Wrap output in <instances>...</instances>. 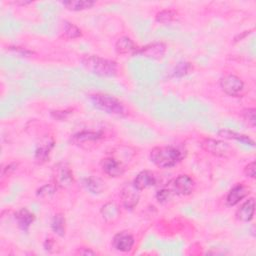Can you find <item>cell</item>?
<instances>
[{
	"label": "cell",
	"instance_id": "obj_1",
	"mask_svg": "<svg viewBox=\"0 0 256 256\" xmlns=\"http://www.w3.org/2000/svg\"><path fill=\"white\" fill-rule=\"evenodd\" d=\"M185 158V153L174 146L155 147L150 152V160L159 168H172Z\"/></svg>",
	"mask_w": 256,
	"mask_h": 256
},
{
	"label": "cell",
	"instance_id": "obj_2",
	"mask_svg": "<svg viewBox=\"0 0 256 256\" xmlns=\"http://www.w3.org/2000/svg\"><path fill=\"white\" fill-rule=\"evenodd\" d=\"M81 63L86 71L99 77H114L117 74V63L100 56H84Z\"/></svg>",
	"mask_w": 256,
	"mask_h": 256
},
{
	"label": "cell",
	"instance_id": "obj_3",
	"mask_svg": "<svg viewBox=\"0 0 256 256\" xmlns=\"http://www.w3.org/2000/svg\"><path fill=\"white\" fill-rule=\"evenodd\" d=\"M90 101L93 106L110 115L124 116L126 111L124 105L115 97L107 94H94L90 96Z\"/></svg>",
	"mask_w": 256,
	"mask_h": 256
},
{
	"label": "cell",
	"instance_id": "obj_4",
	"mask_svg": "<svg viewBox=\"0 0 256 256\" xmlns=\"http://www.w3.org/2000/svg\"><path fill=\"white\" fill-rule=\"evenodd\" d=\"M201 147L208 153L216 156V157H222V158H229L234 153V148L229 145L228 143L220 140L215 139H204L201 142Z\"/></svg>",
	"mask_w": 256,
	"mask_h": 256
},
{
	"label": "cell",
	"instance_id": "obj_5",
	"mask_svg": "<svg viewBox=\"0 0 256 256\" xmlns=\"http://www.w3.org/2000/svg\"><path fill=\"white\" fill-rule=\"evenodd\" d=\"M53 177L55 186L60 188H69L73 182V173L66 163H59L54 167Z\"/></svg>",
	"mask_w": 256,
	"mask_h": 256
},
{
	"label": "cell",
	"instance_id": "obj_6",
	"mask_svg": "<svg viewBox=\"0 0 256 256\" xmlns=\"http://www.w3.org/2000/svg\"><path fill=\"white\" fill-rule=\"evenodd\" d=\"M222 91L229 96H238L244 89L243 81L235 75H226L220 80Z\"/></svg>",
	"mask_w": 256,
	"mask_h": 256
},
{
	"label": "cell",
	"instance_id": "obj_7",
	"mask_svg": "<svg viewBox=\"0 0 256 256\" xmlns=\"http://www.w3.org/2000/svg\"><path fill=\"white\" fill-rule=\"evenodd\" d=\"M121 200L123 206L128 209H134L140 200V190H138L133 183H126L121 190Z\"/></svg>",
	"mask_w": 256,
	"mask_h": 256
},
{
	"label": "cell",
	"instance_id": "obj_8",
	"mask_svg": "<svg viewBox=\"0 0 256 256\" xmlns=\"http://www.w3.org/2000/svg\"><path fill=\"white\" fill-rule=\"evenodd\" d=\"M195 188L194 180L188 175H179L171 185V190L174 194L180 196L190 195Z\"/></svg>",
	"mask_w": 256,
	"mask_h": 256
},
{
	"label": "cell",
	"instance_id": "obj_9",
	"mask_svg": "<svg viewBox=\"0 0 256 256\" xmlns=\"http://www.w3.org/2000/svg\"><path fill=\"white\" fill-rule=\"evenodd\" d=\"M166 49L167 47L164 43L157 42V43L149 44L142 48H138L137 51L134 53V55L143 56L145 58H149L153 60H160L164 57L166 53Z\"/></svg>",
	"mask_w": 256,
	"mask_h": 256
},
{
	"label": "cell",
	"instance_id": "obj_10",
	"mask_svg": "<svg viewBox=\"0 0 256 256\" xmlns=\"http://www.w3.org/2000/svg\"><path fill=\"white\" fill-rule=\"evenodd\" d=\"M54 147V140L52 137L47 136L43 138L37 145V148L35 150L34 159L37 164L42 165L46 163L49 160L51 151Z\"/></svg>",
	"mask_w": 256,
	"mask_h": 256
},
{
	"label": "cell",
	"instance_id": "obj_11",
	"mask_svg": "<svg viewBox=\"0 0 256 256\" xmlns=\"http://www.w3.org/2000/svg\"><path fill=\"white\" fill-rule=\"evenodd\" d=\"M101 168L106 175L113 178L120 177L125 173L124 165L113 157L104 158L101 161Z\"/></svg>",
	"mask_w": 256,
	"mask_h": 256
},
{
	"label": "cell",
	"instance_id": "obj_12",
	"mask_svg": "<svg viewBox=\"0 0 256 256\" xmlns=\"http://www.w3.org/2000/svg\"><path fill=\"white\" fill-rule=\"evenodd\" d=\"M134 237L128 232H120L116 234L112 240L113 247L119 252H129L134 246Z\"/></svg>",
	"mask_w": 256,
	"mask_h": 256
},
{
	"label": "cell",
	"instance_id": "obj_13",
	"mask_svg": "<svg viewBox=\"0 0 256 256\" xmlns=\"http://www.w3.org/2000/svg\"><path fill=\"white\" fill-rule=\"evenodd\" d=\"M249 193H250V189L247 186L243 184H237L229 191L226 197V203L229 207L236 206L244 198H246L249 195Z\"/></svg>",
	"mask_w": 256,
	"mask_h": 256
},
{
	"label": "cell",
	"instance_id": "obj_14",
	"mask_svg": "<svg viewBox=\"0 0 256 256\" xmlns=\"http://www.w3.org/2000/svg\"><path fill=\"white\" fill-rule=\"evenodd\" d=\"M156 183H157V178H156L155 174L148 170L140 172L133 181L134 186L140 191L145 190L149 187L155 186Z\"/></svg>",
	"mask_w": 256,
	"mask_h": 256
},
{
	"label": "cell",
	"instance_id": "obj_15",
	"mask_svg": "<svg viewBox=\"0 0 256 256\" xmlns=\"http://www.w3.org/2000/svg\"><path fill=\"white\" fill-rule=\"evenodd\" d=\"M255 212V200L249 198L246 200L236 212V217L242 222H250L254 217Z\"/></svg>",
	"mask_w": 256,
	"mask_h": 256
},
{
	"label": "cell",
	"instance_id": "obj_16",
	"mask_svg": "<svg viewBox=\"0 0 256 256\" xmlns=\"http://www.w3.org/2000/svg\"><path fill=\"white\" fill-rule=\"evenodd\" d=\"M15 219L19 228L24 232H28L35 221V215L27 208H22L15 214Z\"/></svg>",
	"mask_w": 256,
	"mask_h": 256
},
{
	"label": "cell",
	"instance_id": "obj_17",
	"mask_svg": "<svg viewBox=\"0 0 256 256\" xmlns=\"http://www.w3.org/2000/svg\"><path fill=\"white\" fill-rule=\"evenodd\" d=\"M103 137V134L101 132H92V131H82L77 134H75L72 137L73 143L77 145H83L87 143H93L97 142Z\"/></svg>",
	"mask_w": 256,
	"mask_h": 256
},
{
	"label": "cell",
	"instance_id": "obj_18",
	"mask_svg": "<svg viewBox=\"0 0 256 256\" xmlns=\"http://www.w3.org/2000/svg\"><path fill=\"white\" fill-rule=\"evenodd\" d=\"M137 46L133 42V40L129 37H121L118 39V41L115 44V50L120 55H126V54H133L137 51Z\"/></svg>",
	"mask_w": 256,
	"mask_h": 256
},
{
	"label": "cell",
	"instance_id": "obj_19",
	"mask_svg": "<svg viewBox=\"0 0 256 256\" xmlns=\"http://www.w3.org/2000/svg\"><path fill=\"white\" fill-rule=\"evenodd\" d=\"M101 214L103 219L108 223H113L120 216L119 207L115 203H107L101 209Z\"/></svg>",
	"mask_w": 256,
	"mask_h": 256
},
{
	"label": "cell",
	"instance_id": "obj_20",
	"mask_svg": "<svg viewBox=\"0 0 256 256\" xmlns=\"http://www.w3.org/2000/svg\"><path fill=\"white\" fill-rule=\"evenodd\" d=\"M96 4L95 1L91 0H72V1H64L62 5L70 10V11H83L92 8Z\"/></svg>",
	"mask_w": 256,
	"mask_h": 256
},
{
	"label": "cell",
	"instance_id": "obj_21",
	"mask_svg": "<svg viewBox=\"0 0 256 256\" xmlns=\"http://www.w3.org/2000/svg\"><path fill=\"white\" fill-rule=\"evenodd\" d=\"M83 186L86 188L87 191H89L92 194H100L104 191V188H105L104 182L94 177H89L84 179Z\"/></svg>",
	"mask_w": 256,
	"mask_h": 256
},
{
	"label": "cell",
	"instance_id": "obj_22",
	"mask_svg": "<svg viewBox=\"0 0 256 256\" xmlns=\"http://www.w3.org/2000/svg\"><path fill=\"white\" fill-rule=\"evenodd\" d=\"M51 228L55 234L60 237H64L66 234V220L63 214H56L51 222Z\"/></svg>",
	"mask_w": 256,
	"mask_h": 256
},
{
	"label": "cell",
	"instance_id": "obj_23",
	"mask_svg": "<svg viewBox=\"0 0 256 256\" xmlns=\"http://www.w3.org/2000/svg\"><path fill=\"white\" fill-rule=\"evenodd\" d=\"M219 135L225 139H233V140H237L243 144H246V145H250V146H254L255 143L254 141L249 138L248 136L246 135H243V134H239V133H236V132H233V131H228V130H223V131H220L219 132Z\"/></svg>",
	"mask_w": 256,
	"mask_h": 256
},
{
	"label": "cell",
	"instance_id": "obj_24",
	"mask_svg": "<svg viewBox=\"0 0 256 256\" xmlns=\"http://www.w3.org/2000/svg\"><path fill=\"white\" fill-rule=\"evenodd\" d=\"M177 17V12L171 9H166V10H162L160 12H158L156 14L155 20L158 23L161 24H167V23H171L174 20H176Z\"/></svg>",
	"mask_w": 256,
	"mask_h": 256
},
{
	"label": "cell",
	"instance_id": "obj_25",
	"mask_svg": "<svg viewBox=\"0 0 256 256\" xmlns=\"http://www.w3.org/2000/svg\"><path fill=\"white\" fill-rule=\"evenodd\" d=\"M63 33L68 39H76L82 36L81 30L76 25L68 21L63 22Z\"/></svg>",
	"mask_w": 256,
	"mask_h": 256
},
{
	"label": "cell",
	"instance_id": "obj_26",
	"mask_svg": "<svg viewBox=\"0 0 256 256\" xmlns=\"http://www.w3.org/2000/svg\"><path fill=\"white\" fill-rule=\"evenodd\" d=\"M193 71V65L189 62H179L173 71V76L176 78H181L188 75Z\"/></svg>",
	"mask_w": 256,
	"mask_h": 256
},
{
	"label": "cell",
	"instance_id": "obj_27",
	"mask_svg": "<svg viewBox=\"0 0 256 256\" xmlns=\"http://www.w3.org/2000/svg\"><path fill=\"white\" fill-rule=\"evenodd\" d=\"M243 118L248 123V125L254 128L256 126V109L255 108L245 109L243 111Z\"/></svg>",
	"mask_w": 256,
	"mask_h": 256
},
{
	"label": "cell",
	"instance_id": "obj_28",
	"mask_svg": "<svg viewBox=\"0 0 256 256\" xmlns=\"http://www.w3.org/2000/svg\"><path fill=\"white\" fill-rule=\"evenodd\" d=\"M172 195H173V191L171 190V188L170 189L169 188H163V189H161L157 192L156 198H157L158 202L166 203L171 199Z\"/></svg>",
	"mask_w": 256,
	"mask_h": 256
},
{
	"label": "cell",
	"instance_id": "obj_29",
	"mask_svg": "<svg viewBox=\"0 0 256 256\" xmlns=\"http://www.w3.org/2000/svg\"><path fill=\"white\" fill-rule=\"evenodd\" d=\"M56 186H51V185H45L42 188H40L37 192V195L39 197H48L50 195H53L55 192Z\"/></svg>",
	"mask_w": 256,
	"mask_h": 256
},
{
	"label": "cell",
	"instance_id": "obj_30",
	"mask_svg": "<svg viewBox=\"0 0 256 256\" xmlns=\"http://www.w3.org/2000/svg\"><path fill=\"white\" fill-rule=\"evenodd\" d=\"M244 174L248 178H251V179L255 178V162L254 161L246 165V167L244 168Z\"/></svg>",
	"mask_w": 256,
	"mask_h": 256
},
{
	"label": "cell",
	"instance_id": "obj_31",
	"mask_svg": "<svg viewBox=\"0 0 256 256\" xmlns=\"http://www.w3.org/2000/svg\"><path fill=\"white\" fill-rule=\"evenodd\" d=\"M10 50L14 51L15 53H17V54H19L21 56H25V57L33 54V52H31V51H29L27 49H24V48H20V47H10Z\"/></svg>",
	"mask_w": 256,
	"mask_h": 256
},
{
	"label": "cell",
	"instance_id": "obj_32",
	"mask_svg": "<svg viewBox=\"0 0 256 256\" xmlns=\"http://www.w3.org/2000/svg\"><path fill=\"white\" fill-rule=\"evenodd\" d=\"M69 112L68 111H52L51 115L58 120H64L67 118Z\"/></svg>",
	"mask_w": 256,
	"mask_h": 256
},
{
	"label": "cell",
	"instance_id": "obj_33",
	"mask_svg": "<svg viewBox=\"0 0 256 256\" xmlns=\"http://www.w3.org/2000/svg\"><path fill=\"white\" fill-rule=\"evenodd\" d=\"M77 253L80 255H95L96 254V252H94L88 248H81L77 251Z\"/></svg>",
	"mask_w": 256,
	"mask_h": 256
},
{
	"label": "cell",
	"instance_id": "obj_34",
	"mask_svg": "<svg viewBox=\"0 0 256 256\" xmlns=\"http://www.w3.org/2000/svg\"><path fill=\"white\" fill-rule=\"evenodd\" d=\"M55 242L52 239H46L45 243H44V247L47 251H51V249H53Z\"/></svg>",
	"mask_w": 256,
	"mask_h": 256
}]
</instances>
